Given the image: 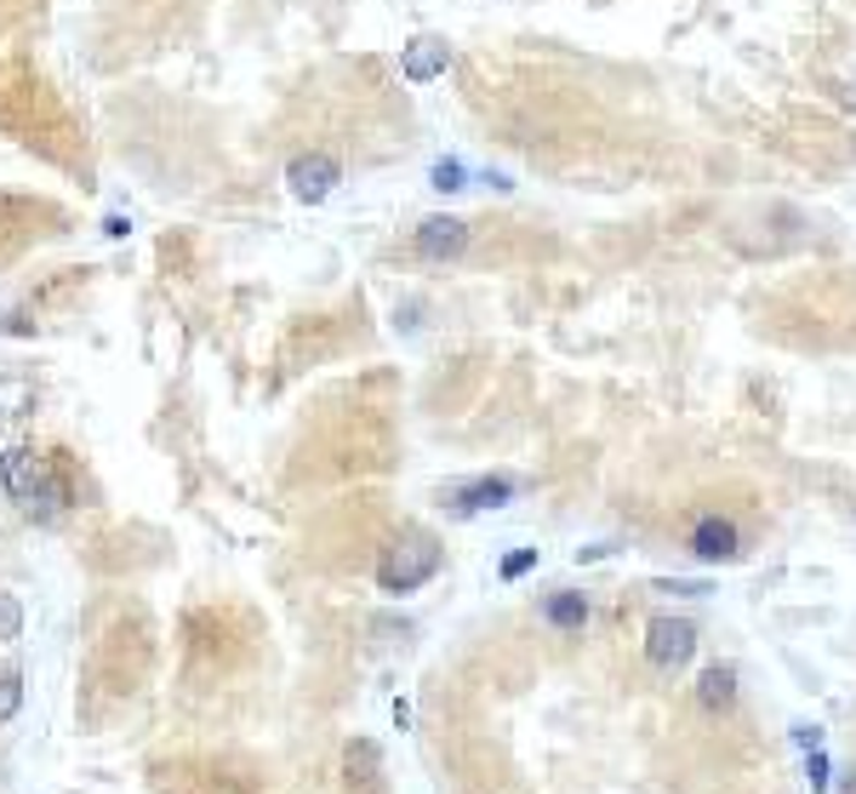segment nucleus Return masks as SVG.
<instances>
[{"label":"nucleus","mask_w":856,"mask_h":794,"mask_svg":"<svg viewBox=\"0 0 856 794\" xmlns=\"http://www.w3.org/2000/svg\"><path fill=\"white\" fill-rule=\"evenodd\" d=\"M440 566H445L440 537L400 532L389 549H383V560H377V589H383V594H417L423 583L440 578Z\"/></svg>","instance_id":"obj_1"},{"label":"nucleus","mask_w":856,"mask_h":794,"mask_svg":"<svg viewBox=\"0 0 856 794\" xmlns=\"http://www.w3.org/2000/svg\"><path fill=\"white\" fill-rule=\"evenodd\" d=\"M686 555L697 566H737V560H748V526L725 509H702L686 526Z\"/></svg>","instance_id":"obj_2"},{"label":"nucleus","mask_w":856,"mask_h":794,"mask_svg":"<svg viewBox=\"0 0 856 794\" xmlns=\"http://www.w3.org/2000/svg\"><path fill=\"white\" fill-rule=\"evenodd\" d=\"M697 657V624L691 617H674V612H657L645 624V663L657 668V675H674V668H686Z\"/></svg>","instance_id":"obj_3"},{"label":"nucleus","mask_w":856,"mask_h":794,"mask_svg":"<svg viewBox=\"0 0 856 794\" xmlns=\"http://www.w3.org/2000/svg\"><path fill=\"white\" fill-rule=\"evenodd\" d=\"M337 183H343V161L332 149H304V155L286 161V189H292V201H304V206H320Z\"/></svg>","instance_id":"obj_4"},{"label":"nucleus","mask_w":856,"mask_h":794,"mask_svg":"<svg viewBox=\"0 0 856 794\" xmlns=\"http://www.w3.org/2000/svg\"><path fill=\"white\" fill-rule=\"evenodd\" d=\"M468 240H474V229H468L463 217L435 212V217H423L417 229H412V252H417L423 263H457V258L468 252Z\"/></svg>","instance_id":"obj_5"},{"label":"nucleus","mask_w":856,"mask_h":794,"mask_svg":"<svg viewBox=\"0 0 856 794\" xmlns=\"http://www.w3.org/2000/svg\"><path fill=\"white\" fill-rule=\"evenodd\" d=\"M520 498V475H474V481H457L445 491V509L457 514V520H474V514H486V509H502V503H514Z\"/></svg>","instance_id":"obj_6"},{"label":"nucleus","mask_w":856,"mask_h":794,"mask_svg":"<svg viewBox=\"0 0 856 794\" xmlns=\"http://www.w3.org/2000/svg\"><path fill=\"white\" fill-rule=\"evenodd\" d=\"M445 69H451V46H445L440 35H417L412 46H400V74H406L412 86L440 81Z\"/></svg>","instance_id":"obj_7"},{"label":"nucleus","mask_w":856,"mask_h":794,"mask_svg":"<svg viewBox=\"0 0 856 794\" xmlns=\"http://www.w3.org/2000/svg\"><path fill=\"white\" fill-rule=\"evenodd\" d=\"M537 617H543L548 629H560V635H576L594 617V601H588L583 589H548L543 601H537Z\"/></svg>","instance_id":"obj_8"},{"label":"nucleus","mask_w":856,"mask_h":794,"mask_svg":"<svg viewBox=\"0 0 856 794\" xmlns=\"http://www.w3.org/2000/svg\"><path fill=\"white\" fill-rule=\"evenodd\" d=\"M40 481H46V458L35 452V446H12V452L0 458V486H7L17 503H29Z\"/></svg>","instance_id":"obj_9"},{"label":"nucleus","mask_w":856,"mask_h":794,"mask_svg":"<svg viewBox=\"0 0 856 794\" xmlns=\"http://www.w3.org/2000/svg\"><path fill=\"white\" fill-rule=\"evenodd\" d=\"M737 698H742V691H737V668L732 663H709L697 675V709L702 714H732Z\"/></svg>","instance_id":"obj_10"},{"label":"nucleus","mask_w":856,"mask_h":794,"mask_svg":"<svg viewBox=\"0 0 856 794\" xmlns=\"http://www.w3.org/2000/svg\"><path fill=\"white\" fill-rule=\"evenodd\" d=\"M428 189H435V194H463L468 189V166L457 155L435 161V166H428Z\"/></svg>","instance_id":"obj_11"},{"label":"nucleus","mask_w":856,"mask_h":794,"mask_svg":"<svg viewBox=\"0 0 856 794\" xmlns=\"http://www.w3.org/2000/svg\"><path fill=\"white\" fill-rule=\"evenodd\" d=\"M23 412H35V383L0 378V417H23Z\"/></svg>","instance_id":"obj_12"},{"label":"nucleus","mask_w":856,"mask_h":794,"mask_svg":"<svg viewBox=\"0 0 856 794\" xmlns=\"http://www.w3.org/2000/svg\"><path fill=\"white\" fill-rule=\"evenodd\" d=\"M17 635H23V601L12 589H0V647H12Z\"/></svg>","instance_id":"obj_13"},{"label":"nucleus","mask_w":856,"mask_h":794,"mask_svg":"<svg viewBox=\"0 0 856 794\" xmlns=\"http://www.w3.org/2000/svg\"><path fill=\"white\" fill-rule=\"evenodd\" d=\"M17 709H23V675L17 668H0V726H7Z\"/></svg>","instance_id":"obj_14"},{"label":"nucleus","mask_w":856,"mask_h":794,"mask_svg":"<svg viewBox=\"0 0 856 794\" xmlns=\"http://www.w3.org/2000/svg\"><path fill=\"white\" fill-rule=\"evenodd\" d=\"M532 566H537V549H514L509 560L497 566V578H502V583H520L525 572H532Z\"/></svg>","instance_id":"obj_15"},{"label":"nucleus","mask_w":856,"mask_h":794,"mask_svg":"<svg viewBox=\"0 0 856 794\" xmlns=\"http://www.w3.org/2000/svg\"><path fill=\"white\" fill-rule=\"evenodd\" d=\"M348 760H360V783H377V749L371 743H348Z\"/></svg>","instance_id":"obj_16"},{"label":"nucleus","mask_w":856,"mask_h":794,"mask_svg":"<svg viewBox=\"0 0 856 794\" xmlns=\"http://www.w3.org/2000/svg\"><path fill=\"white\" fill-rule=\"evenodd\" d=\"M805 772H811V783L822 789V783H828V755H822V749H811V760H805Z\"/></svg>","instance_id":"obj_17"},{"label":"nucleus","mask_w":856,"mask_h":794,"mask_svg":"<svg viewBox=\"0 0 856 794\" xmlns=\"http://www.w3.org/2000/svg\"><path fill=\"white\" fill-rule=\"evenodd\" d=\"M840 789H845V794H856V766H851V778H845V783H840Z\"/></svg>","instance_id":"obj_18"}]
</instances>
